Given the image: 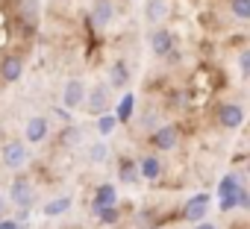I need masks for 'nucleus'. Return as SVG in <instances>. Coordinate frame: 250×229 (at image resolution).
I'll use <instances>...</instances> for the list:
<instances>
[{"mask_svg": "<svg viewBox=\"0 0 250 229\" xmlns=\"http://www.w3.org/2000/svg\"><path fill=\"white\" fill-rule=\"evenodd\" d=\"M0 229H21V223H15V220H3V223H0Z\"/></svg>", "mask_w": 250, "mask_h": 229, "instance_id": "cd10ccee", "label": "nucleus"}, {"mask_svg": "<svg viewBox=\"0 0 250 229\" xmlns=\"http://www.w3.org/2000/svg\"><path fill=\"white\" fill-rule=\"evenodd\" d=\"M229 9H232V15H235L238 21H247V18H250V0H232Z\"/></svg>", "mask_w": 250, "mask_h": 229, "instance_id": "aec40b11", "label": "nucleus"}, {"mask_svg": "<svg viewBox=\"0 0 250 229\" xmlns=\"http://www.w3.org/2000/svg\"><path fill=\"white\" fill-rule=\"evenodd\" d=\"M91 21H94V27H100V30L115 21V3H112V0H97V3L91 6Z\"/></svg>", "mask_w": 250, "mask_h": 229, "instance_id": "39448f33", "label": "nucleus"}, {"mask_svg": "<svg viewBox=\"0 0 250 229\" xmlns=\"http://www.w3.org/2000/svg\"><path fill=\"white\" fill-rule=\"evenodd\" d=\"M115 127H118V118L115 114H100V121H97V130H100V135H109V133H115Z\"/></svg>", "mask_w": 250, "mask_h": 229, "instance_id": "412c9836", "label": "nucleus"}, {"mask_svg": "<svg viewBox=\"0 0 250 229\" xmlns=\"http://www.w3.org/2000/svg\"><path fill=\"white\" fill-rule=\"evenodd\" d=\"M241 182H244V176H241V173H229V176H224V179H221L218 194H235V191L241 188Z\"/></svg>", "mask_w": 250, "mask_h": 229, "instance_id": "f3484780", "label": "nucleus"}, {"mask_svg": "<svg viewBox=\"0 0 250 229\" xmlns=\"http://www.w3.org/2000/svg\"><path fill=\"white\" fill-rule=\"evenodd\" d=\"M133 109H136V97H133V94H127V97L121 100V106H118V114H115L118 124H127V121L133 118Z\"/></svg>", "mask_w": 250, "mask_h": 229, "instance_id": "2eb2a0df", "label": "nucleus"}, {"mask_svg": "<svg viewBox=\"0 0 250 229\" xmlns=\"http://www.w3.org/2000/svg\"><path fill=\"white\" fill-rule=\"evenodd\" d=\"M97 214H100V220H103V223H118V211H115V206L97 209Z\"/></svg>", "mask_w": 250, "mask_h": 229, "instance_id": "5701e85b", "label": "nucleus"}, {"mask_svg": "<svg viewBox=\"0 0 250 229\" xmlns=\"http://www.w3.org/2000/svg\"><path fill=\"white\" fill-rule=\"evenodd\" d=\"M206 211H209V197H206V194H197V197H191V200L186 203L183 217L197 223V220H203V217H206Z\"/></svg>", "mask_w": 250, "mask_h": 229, "instance_id": "0eeeda50", "label": "nucleus"}, {"mask_svg": "<svg viewBox=\"0 0 250 229\" xmlns=\"http://www.w3.org/2000/svg\"><path fill=\"white\" fill-rule=\"evenodd\" d=\"M77 141H80V130L77 127H68L65 135H62V144H77Z\"/></svg>", "mask_w": 250, "mask_h": 229, "instance_id": "393cba45", "label": "nucleus"}, {"mask_svg": "<svg viewBox=\"0 0 250 229\" xmlns=\"http://www.w3.org/2000/svg\"><path fill=\"white\" fill-rule=\"evenodd\" d=\"M150 141H153L156 150H174L177 141H180V130H177V127H159Z\"/></svg>", "mask_w": 250, "mask_h": 229, "instance_id": "423d86ee", "label": "nucleus"}, {"mask_svg": "<svg viewBox=\"0 0 250 229\" xmlns=\"http://www.w3.org/2000/svg\"><path fill=\"white\" fill-rule=\"evenodd\" d=\"M83 103H85V112H88V114H103V112H109V88H106V85H94V88L83 97Z\"/></svg>", "mask_w": 250, "mask_h": 229, "instance_id": "f03ea898", "label": "nucleus"}, {"mask_svg": "<svg viewBox=\"0 0 250 229\" xmlns=\"http://www.w3.org/2000/svg\"><path fill=\"white\" fill-rule=\"evenodd\" d=\"M118 179H121V182H136V179H139V168H136L130 159H124L121 168H118Z\"/></svg>", "mask_w": 250, "mask_h": 229, "instance_id": "6ab92c4d", "label": "nucleus"}, {"mask_svg": "<svg viewBox=\"0 0 250 229\" xmlns=\"http://www.w3.org/2000/svg\"><path fill=\"white\" fill-rule=\"evenodd\" d=\"M197 223H200V226H194V229H218L215 223H206V220H197Z\"/></svg>", "mask_w": 250, "mask_h": 229, "instance_id": "c85d7f7f", "label": "nucleus"}, {"mask_svg": "<svg viewBox=\"0 0 250 229\" xmlns=\"http://www.w3.org/2000/svg\"><path fill=\"white\" fill-rule=\"evenodd\" d=\"M21 74H24V62L18 56L0 59V79L3 82H15V79H21Z\"/></svg>", "mask_w": 250, "mask_h": 229, "instance_id": "6e6552de", "label": "nucleus"}, {"mask_svg": "<svg viewBox=\"0 0 250 229\" xmlns=\"http://www.w3.org/2000/svg\"><path fill=\"white\" fill-rule=\"evenodd\" d=\"M115 200H118V194H115V188L112 185H100L97 191H94V211L97 209H106V206H115Z\"/></svg>", "mask_w": 250, "mask_h": 229, "instance_id": "f8f14e48", "label": "nucleus"}, {"mask_svg": "<svg viewBox=\"0 0 250 229\" xmlns=\"http://www.w3.org/2000/svg\"><path fill=\"white\" fill-rule=\"evenodd\" d=\"M24 133H27V141H33V144H39V141H47V133H50V127H47V118H30Z\"/></svg>", "mask_w": 250, "mask_h": 229, "instance_id": "9b49d317", "label": "nucleus"}, {"mask_svg": "<svg viewBox=\"0 0 250 229\" xmlns=\"http://www.w3.org/2000/svg\"><path fill=\"white\" fill-rule=\"evenodd\" d=\"M145 15H147V21H150V24H156V21L168 18V3H165V0H147Z\"/></svg>", "mask_w": 250, "mask_h": 229, "instance_id": "ddd939ff", "label": "nucleus"}, {"mask_svg": "<svg viewBox=\"0 0 250 229\" xmlns=\"http://www.w3.org/2000/svg\"><path fill=\"white\" fill-rule=\"evenodd\" d=\"M27 159H30V153H27L24 141H6L3 144V165L6 168H24Z\"/></svg>", "mask_w": 250, "mask_h": 229, "instance_id": "7ed1b4c3", "label": "nucleus"}, {"mask_svg": "<svg viewBox=\"0 0 250 229\" xmlns=\"http://www.w3.org/2000/svg\"><path fill=\"white\" fill-rule=\"evenodd\" d=\"M238 68H241V74H250V53L247 50L238 56Z\"/></svg>", "mask_w": 250, "mask_h": 229, "instance_id": "bb28decb", "label": "nucleus"}, {"mask_svg": "<svg viewBox=\"0 0 250 229\" xmlns=\"http://www.w3.org/2000/svg\"><path fill=\"white\" fill-rule=\"evenodd\" d=\"M218 121H221V127H227V130H238V127L244 124V109H241L238 103H224V106L218 109Z\"/></svg>", "mask_w": 250, "mask_h": 229, "instance_id": "20e7f679", "label": "nucleus"}, {"mask_svg": "<svg viewBox=\"0 0 250 229\" xmlns=\"http://www.w3.org/2000/svg\"><path fill=\"white\" fill-rule=\"evenodd\" d=\"M106 156H109V150H106L103 144H91V147H88V162H91V165H103Z\"/></svg>", "mask_w": 250, "mask_h": 229, "instance_id": "4be33fe9", "label": "nucleus"}, {"mask_svg": "<svg viewBox=\"0 0 250 229\" xmlns=\"http://www.w3.org/2000/svg\"><path fill=\"white\" fill-rule=\"evenodd\" d=\"M150 50H153L156 56L171 53V50H174V36H171L168 30H153V33H150Z\"/></svg>", "mask_w": 250, "mask_h": 229, "instance_id": "9d476101", "label": "nucleus"}, {"mask_svg": "<svg viewBox=\"0 0 250 229\" xmlns=\"http://www.w3.org/2000/svg\"><path fill=\"white\" fill-rule=\"evenodd\" d=\"M235 206V194H221V211H232Z\"/></svg>", "mask_w": 250, "mask_h": 229, "instance_id": "a878e982", "label": "nucleus"}, {"mask_svg": "<svg viewBox=\"0 0 250 229\" xmlns=\"http://www.w3.org/2000/svg\"><path fill=\"white\" fill-rule=\"evenodd\" d=\"M68 209H71V197H56V200H50L44 206V214L47 217H56V214H65Z\"/></svg>", "mask_w": 250, "mask_h": 229, "instance_id": "a211bd4d", "label": "nucleus"}, {"mask_svg": "<svg viewBox=\"0 0 250 229\" xmlns=\"http://www.w3.org/2000/svg\"><path fill=\"white\" fill-rule=\"evenodd\" d=\"M21 9L27 21H36V0H21Z\"/></svg>", "mask_w": 250, "mask_h": 229, "instance_id": "b1692460", "label": "nucleus"}, {"mask_svg": "<svg viewBox=\"0 0 250 229\" xmlns=\"http://www.w3.org/2000/svg\"><path fill=\"white\" fill-rule=\"evenodd\" d=\"M9 197H12V203L18 206V209H30L33 203H36V188H33V182L30 179H15L12 185H9Z\"/></svg>", "mask_w": 250, "mask_h": 229, "instance_id": "f257e3e1", "label": "nucleus"}, {"mask_svg": "<svg viewBox=\"0 0 250 229\" xmlns=\"http://www.w3.org/2000/svg\"><path fill=\"white\" fill-rule=\"evenodd\" d=\"M127 65H124V62H115L112 65V74H109V88H124V85H127Z\"/></svg>", "mask_w": 250, "mask_h": 229, "instance_id": "4468645a", "label": "nucleus"}, {"mask_svg": "<svg viewBox=\"0 0 250 229\" xmlns=\"http://www.w3.org/2000/svg\"><path fill=\"white\" fill-rule=\"evenodd\" d=\"M142 173H145V179H159V173H162L159 159L156 156H145L142 159Z\"/></svg>", "mask_w": 250, "mask_h": 229, "instance_id": "dca6fc26", "label": "nucleus"}, {"mask_svg": "<svg viewBox=\"0 0 250 229\" xmlns=\"http://www.w3.org/2000/svg\"><path fill=\"white\" fill-rule=\"evenodd\" d=\"M83 97H85V85H83L80 79H71V82L65 85V91H62V103H65V109H77V106H83Z\"/></svg>", "mask_w": 250, "mask_h": 229, "instance_id": "1a4fd4ad", "label": "nucleus"}]
</instances>
